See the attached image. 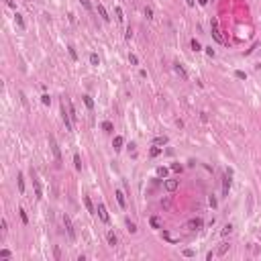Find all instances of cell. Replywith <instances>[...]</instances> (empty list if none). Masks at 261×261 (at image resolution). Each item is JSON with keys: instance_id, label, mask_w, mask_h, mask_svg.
Listing matches in <instances>:
<instances>
[{"instance_id": "cell-1", "label": "cell", "mask_w": 261, "mask_h": 261, "mask_svg": "<svg viewBox=\"0 0 261 261\" xmlns=\"http://www.w3.org/2000/svg\"><path fill=\"white\" fill-rule=\"evenodd\" d=\"M210 29H212V37H214L216 43H224V39H222L220 31H218V23H216V18H212V23H210Z\"/></svg>"}, {"instance_id": "cell-2", "label": "cell", "mask_w": 261, "mask_h": 261, "mask_svg": "<svg viewBox=\"0 0 261 261\" xmlns=\"http://www.w3.org/2000/svg\"><path fill=\"white\" fill-rule=\"evenodd\" d=\"M49 145H51V151H53V155H55L57 163H59V161H61V151H59V145H57L55 137H49Z\"/></svg>"}, {"instance_id": "cell-3", "label": "cell", "mask_w": 261, "mask_h": 261, "mask_svg": "<svg viewBox=\"0 0 261 261\" xmlns=\"http://www.w3.org/2000/svg\"><path fill=\"white\" fill-rule=\"evenodd\" d=\"M63 224H65V231H68L69 239L74 241L76 239V231H74V224H72V220H69V216H63Z\"/></svg>"}, {"instance_id": "cell-4", "label": "cell", "mask_w": 261, "mask_h": 261, "mask_svg": "<svg viewBox=\"0 0 261 261\" xmlns=\"http://www.w3.org/2000/svg\"><path fill=\"white\" fill-rule=\"evenodd\" d=\"M96 212H98V216H100V220H102V222H108V210H106V206H104V204H98Z\"/></svg>"}, {"instance_id": "cell-5", "label": "cell", "mask_w": 261, "mask_h": 261, "mask_svg": "<svg viewBox=\"0 0 261 261\" xmlns=\"http://www.w3.org/2000/svg\"><path fill=\"white\" fill-rule=\"evenodd\" d=\"M190 231H198V228H202V218H192V220H188L186 224Z\"/></svg>"}, {"instance_id": "cell-6", "label": "cell", "mask_w": 261, "mask_h": 261, "mask_svg": "<svg viewBox=\"0 0 261 261\" xmlns=\"http://www.w3.org/2000/svg\"><path fill=\"white\" fill-rule=\"evenodd\" d=\"M228 188H231V171H227V176L222 180V194L228 196Z\"/></svg>"}, {"instance_id": "cell-7", "label": "cell", "mask_w": 261, "mask_h": 261, "mask_svg": "<svg viewBox=\"0 0 261 261\" xmlns=\"http://www.w3.org/2000/svg\"><path fill=\"white\" fill-rule=\"evenodd\" d=\"M33 184H35V194H37V198H43V190H41V186H39V180L35 177V171H33Z\"/></svg>"}, {"instance_id": "cell-8", "label": "cell", "mask_w": 261, "mask_h": 261, "mask_svg": "<svg viewBox=\"0 0 261 261\" xmlns=\"http://www.w3.org/2000/svg\"><path fill=\"white\" fill-rule=\"evenodd\" d=\"M114 196H116V202L120 204V208H127V200H125V194L120 192V190H116V194H114Z\"/></svg>"}, {"instance_id": "cell-9", "label": "cell", "mask_w": 261, "mask_h": 261, "mask_svg": "<svg viewBox=\"0 0 261 261\" xmlns=\"http://www.w3.org/2000/svg\"><path fill=\"white\" fill-rule=\"evenodd\" d=\"M96 8H98V14H100V17H102L104 21L108 23V21H110V17H108V12H106V8H104V4H98Z\"/></svg>"}, {"instance_id": "cell-10", "label": "cell", "mask_w": 261, "mask_h": 261, "mask_svg": "<svg viewBox=\"0 0 261 261\" xmlns=\"http://www.w3.org/2000/svg\"><path fill=\"white\" fill-rule=\"evenodd\" d=\"M84 206L88 208V212H92V214L96 212V208H94V204H92V200L88 198V196H84Z\"/></svg>"}, {"instance_id": "cell-11", "label": "cell", "mask_w": 261, "mask_h": 261, "mask_svg": "<svg viewBox=\"0 0 261 261\" xmlns=\"http://www.w3.org/2000/svg\"><path fill=\"white\" fill-rule=\"evenodd\" d=\"M106 239H108V245H110V247H114V245L119 243V239H116V235H114L112 231H110V233L106 235Z\"/></svg>"}, {"instance_id": "cell-12", "label": "cell", "mask_w": 261, "mask_h": 261, "mask_svg": "<svg viewBox=\"0 0 261 261\" xmlns=\"http://www.w3.org/2000/svg\"><path fill=\"white\" fill-rule=\"evenodd\" d=\"M123 143H125V139H123V137H114V141H112V147L116 149V151H119V149L123 147Z\"/></svg>"}, {"instance_id": "cell-13", "label": "cell", "mask_w": 261, "mask_h": 261, "mask_svg": "<svg viewBox=\"0 0 261 261\" xmlns=\"http://www.w3.org/2000/svg\"><path fill=\"white\" fill-rule=\"evenodd\" d=\"M176 188H177V182H176V180H167V182H165V190H169V192H173Z\"/></svg>"}, {"instance_id": "cell-14", "label": "cell", "mask_w": 261, "mask_h": 261, "mask_svg": "<svg viewBox=\"0 0 261 261\" xmlns=\"http://www.w3.org/2000/svg\"><path fill=\"white\" fill-rule=\"evenodd\" d=\"M17 180H18V192L23 194V192H25V177H23V173H18Z\"/></svg>"}, {"instance_id": "cell-15", "label": "cell", "mask_w": 261, "mask_h": 261, "mask_svg": "<svg viewBox=\"0 0 261 261\" xmlns=\"http://www.w3.org/2000/svg\"><path fill=\"white\" fill-rule=\"evenodd\" d=\"M14 23L18 25V29H25V21H23V17H21V14H18V12H17V14H14Z\"/></svg>"}, {"instance_id": "cell-16", "label": "cell", "mask_w": 261, "mask_h": 261, "mask_svg": "<svg viewBox=\"0 0 261 261\" xmlns=\"http://www.w3.org/2000/svg\"><path fill=\"white\" fill-rule=\"evenodd\" d=\"M173 69H176V74H180L182 78H186V72H184V68L180 65V63H173Z\"/></svg>"}, {"instance_id": "cell-17", "label": "cell", "mask_w": 261, "mask_h": 261, "mask_svg": "<svg viewBox=\"0 0 261 261\" xmlns=\"http://www.w3.org/2000/svg\"><path fill=\"white\" fill-rule=\"evenodd\" d=\"M149 224H151L153 228H159V227H161V222H159V218H157V216H151V220H149Z\"/></svg>"}, {"instance_id": "cell-18", "label": "cell", "mask_w": 261, "mask_h": 261, "mask_svg": "<svg viewBox=\"0 0 261 261\" xmlns=\"http://www.w3.org/2000/svg\"><path fill=\"white\" fill-rule=\"evenodd\" d=\"M84 104H86V106H88V108H90V110H92V108H94V100H92L90 96H84Z\"/></svg>"}, {"instance_id": "cell-19", "label": "cell", "mask_w": 261, "mask_h": 261, "mask_svg": "<svg viewBox=\"0 0 261 261\" xmlns=\"http://www.w3.org/2000/svg\"><path fill=\"white\" fill-rule=\"evenodd\" d=\"M80 4L84 6V8H86L88 12H92V4H90V0H80Z\"/></svg>"}, {"instance_id": "cell-20", "label": "cell", "mask_w": 261, "mask_h": 261, "mask_svg": "<svg viewBox=\"0 0 261 261\" xmlns=\"http://www.w3.org/2000/svg\"><path fill=\"white\" fill-rule=\"evenodd\" d=\"M228 247H231L228 243H222V245H220V249H218V255H224V253L228 251Z\"/></svg>"}, {"instance_id": "cell-21", "label": "cell", "mask_w": 261, "mask_h": 261, "mask_svg": "<svg viewBox=\"0 0 261 261\" xmlns=\"http://www.w3.org/2000/svg\"><path fill=\"white\" fill-rule=\"evenodd\" d=\"M159 153H161V149H159L157 145H155V147H151V151H149V155H151V157H157Z\"/></svg>"}, {"instance_id": "cell-22", "label": "cell", "mask_w": 261, "mask_h": 261, "mask_svg": "<svg viewBox=\"0 0 261 261\" xmlns=\"http://www.w3.org/2000/svg\"><path fill=\"white\" fill-rule=\"evenodd\" d=\"M102 129L106 130V133H112V123H108V120H104V123H102Z\"/></svg>"}, {"instance_id": "cell-23", "label": "cell", "mask_w": 261, "mask_h": 261, "mask_svg": "<svg viewBox=\"0 0 261 261\" xmlns=\"http://www.w3.org/2000/svg\"><path fill=\"white\" fill-rule=\"evenodd\" d=\"M233 233V224H227V227L222 228V237H227V235H231Z\"/></svg>"}, {"instance_id": "cell-24", "label": "cell", "mask_w": 261, "mask_h": 261, "mask_svg": "<svg viewBox=\"0 0 261 261\" xmlns=\"http://www.w3.org/2000/svg\"><path fill=\"white\" fill-rule=\"evenodd\" d=\"M127 231H129V233H135V231H137V227H135V222H130V220H127Z\"/></svg>"}, {"instance_id": "cell-25", "label": "cell", "mask_w": 261, "mask_h": 261, "mask_svg": "<svg viewBox=\"0 0 261 261\" xmlns=\"http://www.w3.org/2000/svg\"><path fill=\"white\" fill-rule=\"evenodd\" d=\"M190 45H192V49H194V51H200V49H202V45H200V43H198L196 39H192V43H190Z\"/></svg>"}, {"instance_id": "cell-26", "label": "cell", "mask_w": 261, "mask_h": 261, "mask_svg": "<svg viewBox=\"0 0 261 261\" xmlns=\"http://www.w3.org/2000/svg\"><path fill=\"white\" fill-rule=\"evenodd\" d=\"M74 163H76V169H82V159H80V155H74Z\"/></svg>"}, {"instance_id": "cell-27", "label": "cell", "mask_w": 261, "mask_h": 261, "mask_svg": "<svg viewBox=\"0 0 261 261\" xmlns=\"http://www.w3.org/2000/svg\"><path fill=\"white\" fill-rule=\"evenodd\" d=\"M90 63H92V65H98V63H100V59H98L96 53H92V55H90Z\"/></svg>"}, {"instance_id": "cell-28", "label": "cell", "mask_w": 261, "mask_h": 261, "mask_svg": "<svg viewBox=\"0 0 261 261\" xmlns=\"http://www.w3.org/2000/svg\"><path fill=\"white\" fill-rule=\"evenodd\" d=\"M167 143V137H157L155 139V145H165Z\"/></svg>"}, {"instance_id": "cell-29", "label": "cell", "mask_w": 261, "mask_h": 261, "mask_svg": "<svg viewBox=\"0 0 261 261\" xmlns=\"http://www.w3.org/2000/svg\"><path fill=\"white\" fill-rule=\"evenodd\" d=\"M157 176L159 177H165V176H167V169H165V167H157Z\"/></svg>"}, {"instance_id": "cell-30", "label": "cell", "mask_w": 261, "mask_h": 261, "mask_svg": "<svg viewBox=\"0 0 261 261\" xmlns=\"http://www.w3.org/2000/svg\"><path fill=\"white\" fill-rule=\"evenodd\" d=\"M145 17H147L149 21H151V18H153V10H151V8H149V6H145Z\"/></svg>"}, {"instance_id": "cell-31", "label": "cell", "mask_w": 261, "mask_h": 261, "mask_svg": "<svg viewBox=\"0 0 261 261\" xmlns=\"http://www.w3.org/2000/svg\"><path fill=\"white\" fill-rule=\"evenodd\" d=\"M41 102H43V104H49V102H51V98H49V94H43V96H41Z\"/></svg>"}, {"instance_id": "cell-32", "label": "cell", "mask_w": 261, "mask_h": 261, "mask_svg": "<svg viewBox=\"0 0 261 261\" xmlns=\"http://www.w3.org/2000/svg\"><path fill=\"white\" fill-rule=\"evenodd\" d=\"M0 257H4V259H8V257H10V251H8V249H2V251H0Z\"/></svg>"}, {"instance_id": "cell-33", "label": "cell", "mask_w": 261, "mask_h": 261, "mask_svg": "<svg viewBox=\"0 0 261 261\" xmlns=\"http://www.w3.org/2000/svg\"><path fill=\"white\" fill-rule=\"evenodd\" d=\"M129 61L133 63V65H137V63H139V59H137V55H133V53H130V55H129Z\"/></svg>"}, {"instance_id": "cell-34", "label": "cell", "mask_w": 261, "mask_h": 261, "mask_svg": "<svg viewBox=\"0 0 261 261\" xmlns=\"http://www.w3.org/2000/svg\"><path fill=\"white\" fill-rule=\"evenodd\" d=\"M21 218H23V222H25V224H27V222H29V218H27V212H25L23 208H21Z\"/></svg>"}, {"instance_id": "cell-35", "label": "cell", "mask_w": 261, "mask_h": 261, "mask_svg": "<svg viewBox=\"0 0 261 261\" xmlns=\"http://www.w3.org/2000/svg\"><path fill=\"white\" fill-rule=\"evenodd\" d=\"M235 76H237L239 80H245V78H247V74H245V72H235Z\"/></svg>"}, {"instance_id": "cell-36", "label": "cell", "mask_w": 261, "mask_h": 261, "mask_svg": "<svg viewBox=\"0 0 261 261\" xmlns=\"http://www.w3.org/2000/svg\"><path fill=\"white\" fill-rule=\"evenodd\" d=\"M116 18H119V21L125 18V17H123V8H116Z\"/></svg>"}, {"instance_id": "cell-37", "label": "cell", "mask_w": 261, "mask_h": 261, "mask_svg": "<svg viewBox=\"0 0 261 261\" xmlns=\"http://www.w3.org/2000/svg\"><path fill=\"white\" fill-rule=\"evenodd\" d=\"M184 255L186 257H194V251L192 249H184Z\"/></svg>"}, {"instance_id": "cell-38", "label": "cell", "mask_w": 261, "mask_h": 261, "mask_svg": "<svg viewBox=\"0 0 261 261\" xmlns=\"http://www.w3.org/2000/svg\"><path fill=\"white\" fill-rule=\"evenodd\" d=\"M69 55L74 57V59H78V53H76V49H74V47H69Z\"/></svg>"}, {"instance_id": "cell-39", "label": "cell", "mask_w": 261, "mask_h": 261, "mask_svg": "<svg viewBox=\"0 0 261 261\" xmlns=\"http://www.w3.org/2000/svg\"><path fill=\"white\" fill-rule=\"evenodd\" d=\"M171 169H173V171H182V165H180V163H173V165H171Z\"/></svg>"}, {"instance_id": "cell-40", "label": "cell", "mask_w": 261, "mask_h": 261, "mask_svg": "<svg viewBox=\"0 0 261 261\" xmlns=\"http://www.w3.org/2000/svg\"><path fill=\"white\" fill-rule=\"evenodd\" d=\"M208 202H210V206H212V208H216V198H214V196H210Z\"/></svg>"}, {"instance_id": "cell-41", "label": "cell", "mask_w": 261, "mask_h": 261, "mask_svg": "<svg viewBox=\"0 0 261 261\" xmlns=\"http://www.w3.org/2000/svg\"><path fill=\"white\" fill-rule=\"evenodd\" d=\"M206 53H208L210 57H214V49H212V47H206Z\"/></svg>"}, {"instance_id": "cell-42", "label": "cell", "mask_w": 261, "mask_h": 261, "mask_svg": "<svg viewBox=\"0 0 261 261\" xmlns=\"http://www.w3.org/2000/svg\"><path fill=\"white\" fill-rule=\"evenodd\" d=\"M125 37H127V41H130V39H133V31H130V29L127 31V35H125Z\"/></svg>"}, {"instance_id": "cell-43", "label": "cell", "mask_w": 261, "mask_h": 261, "mask_svg": "<svg viewBox=\"0 0 261 261\" xmlns=\"http://www.w3.org/2000/svg\"><path fill=\"white\" fill-rule=\"evenodd\" d=\"M163 239H167V241H171V243H173V239H171V235H169V233H165V231H163Z\"/></svg>"}, {"instance_id": "cell-44", "label": "cell", "mask_w": 261, "mask_h": 261, "mask_svg": "<svg viewBox=\"0 0 261 261\" xmlns=\"http://www.w3.org/2000/svg\"><path fill=\"white\" fill-rule=\"evenodd\" d=\"M6 4L10 6V8H14V6H17V4H14V0H6Z\"/></svg>"}, {"instance_id": "cell-45", "label": "cell", "mask_w": 261, "mask_h": 261, "mask_svg": "<svg viewBox=\"0 0 261 261\" xmlns=\"http://www.w3.org/2000/svg\"><path fill=\"white\" fill-rule=\"evenodd\" d=\"M198 4L200 6H206V4H208V0H198Z\"/></svg>"}, {"instance_id": "cell-46", "label": "cell", "mask_w": 261, "mask_h": 261, "mask_svg": "<svg viewBox=\"0 0 261 261\" xmlns=\"http://www.w3.org/2000/svg\"><path fill=\"white\" fill-rule=\"evenodd\" d=\"M186 4L188 6H194V4H196V0H186Z\"/></svg>"}]
</instances>
